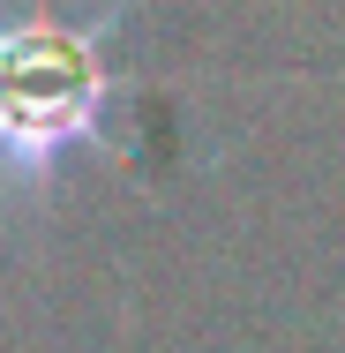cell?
<instances>
[{
  "label": "cell",
  "instance_id": "1",
  "mask_svg": "<svg viewBox=\"0 0 345 353\" xmlns=\"http://www.w3.org/2000/svg\"><path fill=\"white\" fill-rule=\"evenodd\" d=\"M143 0L105 15H0V203H45L83 150H105L121 105L143 83L121 53V30Z\"/></svg>",
  "mask_w": 345,
  "mask_h": 353
}]
</instances>
